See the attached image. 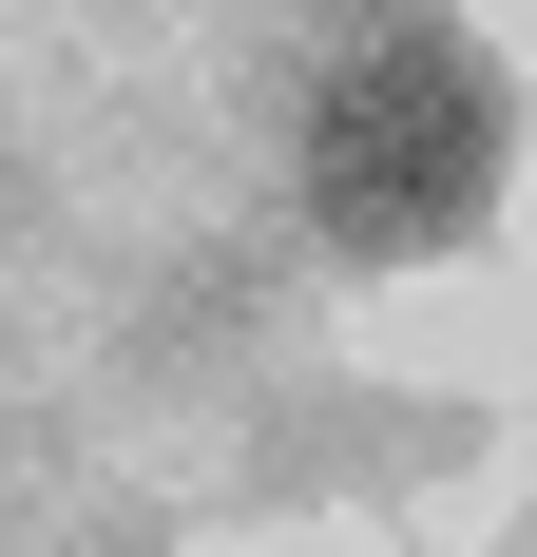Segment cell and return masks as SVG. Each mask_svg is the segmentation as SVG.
<instances>
[{
	"instance_id": "obj_1",
	"label": "cell",
	"mask_w": 537,
	"mask_h": 557,
	"mask_svg": "<svg viewBox=\"0 0 537 557\" xmlns=\"http://www.w3.org/2000/svg\"><path fill=\"white\" fill-rule=\"evenodd\" d=\"M499 193V77L461 20H365V39L326 58L308 97V212L326 250H365V270H423V250H461Z\"/></svg>"
}]
</instances>
